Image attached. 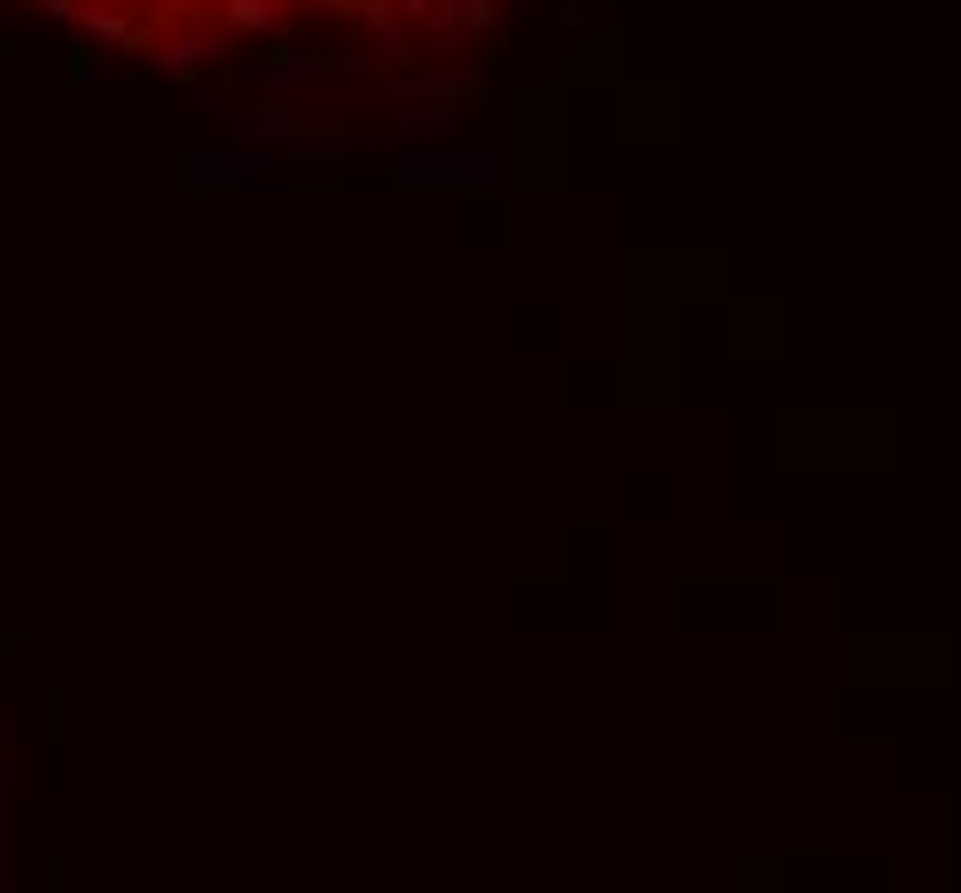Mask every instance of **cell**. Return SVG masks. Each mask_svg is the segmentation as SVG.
Instances as JSON below:
<instances>
[{
	"label": "cell",
	"mask_w": 961,
	"mask_h": 893,
	"mask_svg": "<svg viewBox=\"0 0 961 893\" xmlns=\"http://www.w3.org/2000/svg\"><path fill=\"white\" fill-rule=\"evenodd\" d=\"M48 893H69V886H62V873H48Z\"/></svg>",
	"instance_id": "1"
}]
</instances>
